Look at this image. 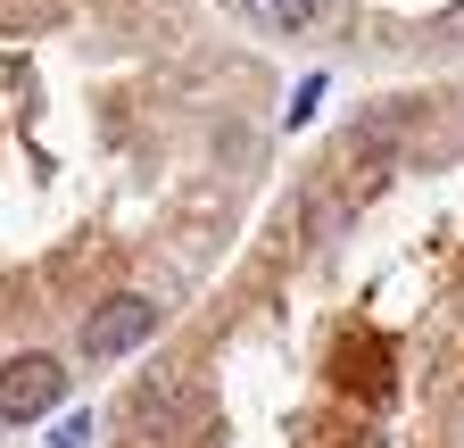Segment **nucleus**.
<instances>
[{
    "label": "nucleus",
    "mask_w": 464,
    "mask_h": 448,
    "mask_svg": "<svg viewBox=\"0 0 464 448\" xmlns=\"http://www.w3.org/2000/svg\"><path fill=\"white\" fill-rule=\"evenodd\" d=\"M58 399H67V365L50 349H25L0 365V424H42Z\"/></svg>",
    "instance_id": "1"
},
{
    "label": "nucleus",
    "mask_w": 464,
    "mask_h": 448,
    "mask_svg": "<svg viewBox=\"0 0 464 448\" xmlns=\"http://www.w3.org/2000/svg\"><path fill=\"white\" fill-rule=\"evenodd\" d=\"M158 332V299H108L83 316V357H125Z\"/></svg>",
    "instance_id": "2"
},
{
    "label": "nucleus",
    "mask_w": 464,
    "mask_h": 448,
    "mask_svg": "<svg viewBox=\"0 0 464 448\" xmlns=\"http://www.w3.org/2000/svg\"><path fill=\"white\" fill-rule=\"evenodd\" d=\"M249 17L274 25V34H299V25L315 17V0H249Z\"/></svg>",
    "instance_id": "3"
},
{
    "label": "nucleus",
    "mask_w": 464,
    "mask_h": 448,
    "mask_svg": "<svg viewBox=\"0 0 464 448\" xmlns=\"http://www.w3.org/2000/svg\"><path fill=\"white\" fill-rule=\"evenodd\" d=\"M315 100H324V75H307L299 92H290V125H307V117H315Z\"/></svg>",
    "instance_id": "4"
},
{
    "label": "nucleus",
    "mask_w": 464,
    "mask_h": 448,
    "mask_svg": "<svg viewBox=\"0 0 464 448\" xmlns=\"http://www.w3.org/2000/svg\"><path fill=\"white\" fill-rule=\"evenodd\" d=\"M50 448H92V415H67V424L50 432Z\"/></svg>",
    "instance_id": "5"
},
{
    "label": "nucleus",
    "mask_w": 464,
    "mask_h": 448,
    "mask_svg": "<svg viewBox=\"0 0 464 448\" xmlns=\"http://www.w3.org/2000/svg\"><path fill=\"white\" fill-rule=\"evenodd\" d=\"M440 34H464V0H456V9H448V17H440Z\"/></svg>",
    "instance_id": "6"
}]
</instances>
